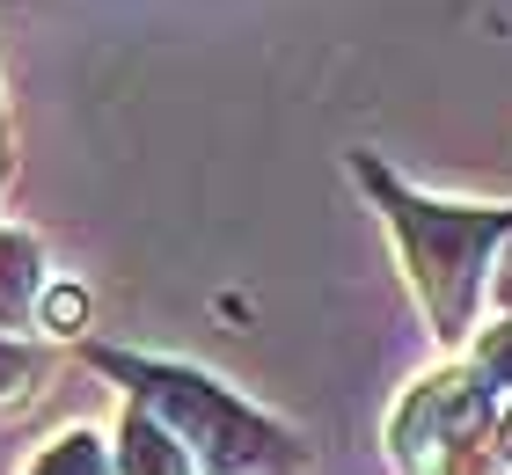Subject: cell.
Instances as JSON below:
<instances>
[{
	"mask_svg": "<svg viewBox=\"0 0 512 475\" xmlns=\"http://www.w3.org/2000/svg\"><path fill=\"white\" fill-rule=\"evenodd\" d=\"M125 475H183V468H176V454L147 432V424H132L125 432Z\"/></svg>",
	"mask_w": 512,
	"mask_h": 475,
	"instance_id": "1",
	"label": "cell"
},
{
	"mask_svg": "<svg viewBox=\"0 0 512 475\" xmlns=\"http://www.w3.org/2000/svg\"><path fill=\"white\" fill-rule=\"evenodd\" d=\"M22 293H30V249L0 234V322L15 315V300H22Z\"/></svg>",
	"mask_w": 512,
	"mask_h": 475,
	"instance_id": "2",
	"label": "cell"
},
{
	"mask_svg": "<svg viewBox=\"0 0 512 475\" xmlns=\"http://www.w3.org/2000/svg\"><path fill=\"white\" fill-rule=\"evenodd\" d=\"M15 380H30V359H22V351H15V344H0V395H8V388H15Z\"/></svg>",
	"mask_w": 512,
	"mask_h": 475,
	"instance_id": "3",
	"label": "cell"
}]
</instances>
